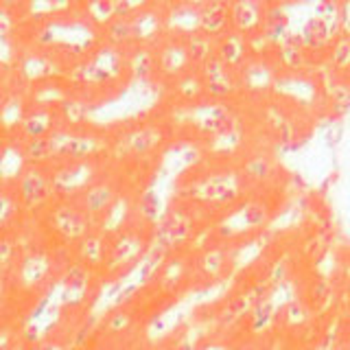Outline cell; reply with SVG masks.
Wrapping results in <instances>:
<instances>
[{
  "label": "cell",
  "mask_w": 350,
  "mask_h": 350,
  "mask_svg": "<svg viewBox=\"0 0 350 350\" xmlns=\"http://www.w3.org/2000/svg\"><path fill=\"white\" fill-rule=\"evenodd\" d=\"M29 156L36 158V160H42L49 156V142L46 140H36L33 145L29 147Z\"/></svg>",
  "instance_id": "obj_4"
},
{
  "label": "cell",
  "mask_w": 350,
  "mask_h": 350,
  "mask_svg": "<svg viewBox=\"0 0 350 350\" xmlns=\"http://www.w3.org/2000/svg\"><path fill=\"white\" fill-rule=\"evenodd\" d=\"M44 269H46V260H42V258H33L27 262V267H25V276H27V282H36Z\"/></svg>",
  "instance_id": "obj_2"
},
{
  "label": "cell",
  "mask_w": 350,
  "mask_h": 350,
  "mask_svg": "<svg viewBox=\"0 0 350 350\" xmlns=\"http://www.w3.org/2000/svg\"><path fill=\"white\" fill-rule=\"evenodd\" d=\"M5 342H7V339H5V337H0V350L5 348Z\"/></svg>",
  "instance_id": "obj_8"
},
{
  "label": "cell",
  "mask_w": 350,
  "mask_h": 350,
  "mask_svg": "<svg viewBox=\"0 0 350 350\" xmlns=\"http://www.w3.org/2000/svg\"><path fill=\"white\" fill-rule=\"evenodd\" d=\"M7 29H9V20L5 16H0V36H3Z\"/></svg>",
  "instance_id": "obj_7"
},
{
  "label": "cell",
  "mask_w": 350,
  "mask_h": 350,
  "mask_svg": "<svg viewBox=\"0 0 350 350\" xmlns=\"http://www.w3.org/2000/svg\"><path fill=\"white\" fill-rule=\"evenodd\" d=\"M22 191H25V197L29 202H40L44 195H46V184H44V180L40 178L38 173H29L25 182H22Z\"/></svg>",
  "instance_id": "obj_1"
},
{
  "label": "cell",
  "mask_w": 350,
  "mask_h": 350,
  "mask_svg": "<svg viewBox=\"0 0 350 350\" xmlns=\"http://www.w3.org/2000/svg\"><path fill=\"white\" fill-rule=\"evenodd\" d=\"M59 226H62V230H66L68 234H77L81 230V224H79V219H77L72 213H68V211H62L59 213Z\"/></svg>",
  "instance_id": "obj_3"
},
{
  "label": "cell",
  "mask_w": 350,
  "mask_h": 350,
  "mask_svg": "<svg viewBox=\"0 0 350 350\" xmlns=\"http://www.w3.org/2000/svg\"><path fill=\"white\" fill-rule=\"evenodd\" d=\"M7 208H9L7 200H5V197H0V219H3V217L7 215Z\"/></svg>",
  "instance_id": "obj_6"
},
{
  "label": "cell",
  "mask_w": 350,
  "mask_h": 350,
  "mask_svg": "<svg viewBox=\"0 0 350 350\" xmlns=\"http://www.w3.org/2000/svg\"><path fill=\"white\" fill-rule=\"evenodd\" d=\"M44 120H46V118H33L31 125H27V129L31 131V134H40L44 127H49V123H44Z\"/></svg>",
  "instance_id": "obj_5"
}]
</instances>
